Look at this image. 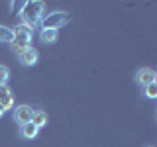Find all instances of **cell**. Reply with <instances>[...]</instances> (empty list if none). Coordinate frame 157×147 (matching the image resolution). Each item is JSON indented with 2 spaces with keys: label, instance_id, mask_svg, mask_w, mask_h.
I'll return each instance as SVG.
<instances>
[{
  "label": "cell",
  "instance_id": "6da1fadb",
  "mask_svg": "<svg viewBox=\"0 0 157 147\" xmlns=\"http://www.w3.org/2000/svg\"><path fill=\"white\" fill-rule=\"evenodd\" d=\"M18 14H20V20H22L20 24H24V26L33 29L41 24L43 16H45L47 12H45V4L43 2H39V0H28V2L22 4V8H20Z\"/></svg>",
  "mask_w": 157,
  "mask_h": 147
},
{
  "label": "cell",
  "instance_id": "7a4b0ae2",
  "mask_svg": "<svg viewBox=\"0 0 157 147\" xmlns=\"http://www.w3.org/2000/svg\"><path fill=\"white\" fill-rule=\"evenodd\" d=\"M12 41H10V47H12V51L20 55L22 51H26V49L32 47V39H33V29L24 26V24H18L16 28H12Z\"/></svg>",
  "mask_w": 157,
  "mask_h": 147
},
{
  "label": "cell",
  "instance_id": "3957f363",
  "mask_svg": "<svg viewBox=\"0 0 157 147\" xmlns=\"http://www.w3.org/2000/svg\"><path fill=\"white\" fill-rule=\"evenodd\" d=\"M69 22H71V14L63 12V10H57V12L45 14L39 26H41V29H57V32H59V28L67 26Z\"/></svg>",
  "mask_w": 157,
  "mask_h": 147
},
{
  "label": "cell",
  "instance_id": "277c9868",
  "mask_svg": "<svg viewBox=\"0 0 157 147\" xmlns=\"http://www.w3.org/2000/svg\"><path fill=\"white\" fill-rule=\"evenodd\" d=\"M136 82L140 86H147L151 82H157V73L149 67H141L140 71L136 73Z\"/></svg>",
  "mask_w": 157,
  "mask_h": 147
},
{
  "label": "cell",
  "instance_id": "5b68a950",
  "mask_svg": "<svg viewBox=\"0 0 157 147\" xmlns=\"http://www.w3.org/2000/svg\"><path fill=\"white\" fill-rule=\"evenodd\" d=\"M32 114H33V108L28 106V104L14 106V120H16L20 126H22V124H28V122H32Z\"/></svg>",
  "mask_w": 157,
  "mask_h": 147
},
{
  "label": "cell",
  "instance_id": "8992f818",
  "mask_svg": "<svg viewBox=\"0 0 157 147\" xmlns=\"http://www.w3.org/2000/svg\"><path fill=\"white\" fill-rule=\"evenodd\" d=\"M14 104H16V98H14V94H12V88H10L8 85L0 86V106L8 112V110L14 108Z\"/></svg>",
  "mask_w": 157,
  "mask_h": 147
},
{
  "label": "cell",
  "instance_id": "52a82bcc",
  "mask_svg": "<svg viewBox=\"0 0 157 147\" xmlns=\"http://www.w3.org/2000/svg\"><path fill=\"white\" fill-rule=\"evenodd\" d=\"M18 59H20V63H22L24 67H33L39 61V53H37L36 47H29V49H26V51L20 53Z\"/></svg>",
  "mask_w": 157,
  "mask_h": 147
},
{
  "label": "cell",
  "instance_id": "ba28073f",
  "mask_svg": "<svg viewBox=\"0 0 157 147\" xmlns=\"http://www.w3.org/2000/svg\"><path fill=\"white\" fill-rule=\"evenodd\" d=\"M20 135L24 137V139H36L39 135V127L33 126L32 122H28V124H22L20 126Z\"/></svg>",
  "mask_w": 157,
  "mask_h": 147
},
{
  "label": "cell",
  "instance_id": "9c48e42d",
  "mask_svg": "<svg viewBox=\"0 0 157 147\" xmlns=\"http://www.w3.org/2000/svg\"><path fill=\"white\" fill-rule=\"evenodd\" d=\"M47 112L45 110H33V114H32V124L33 126H37L39 130H41L43 126H47Z\"/></svg>",
  "mask_w": 157,
  "mask_h": 147
},
{
  "label": "cell",
  "instance_id": "30bf717a",
  "mask_svg": "<svg viewBox=\"0 0 157 147\" xmlns=\"http://www.w3.org/2000/svg\"><path fill=\"white\" fill-rule=\"evenodd\" d=\"M39 37H41V43H45V45H51V43L57 41L59 32H57V29H41V32H39Z\"/></svg>",
  "mask_w": 157,
  "mask_h": 147
},
{
  "label": "cell",
  "instance_id": "8fae6325",
  "mask_svg": "<svg viewBox=\"0 0 157 147\" xmlns=\"http://www.w3.org/2000/svg\"><path fill=\"white\" fill-rule=\"evenodd\" d=\"M14 37L12 33V28H6V26H0V43H10Z\"/></svg>",
  "mask_w": 157,
  "mask_h": 147
},
{
  "label": "cell",
  "instance_id": "7c38bea8",
  "mask_svg": "<svg viewBox=\"0 0 157 147\" xmlns=\"http://www.w3.org/2000/svg\"><path fill=\"white\" fill-rule=\"evenodd\" d=\"M10 81V69L6 65H0V86H6Z\"/></svg>",
  "mask_w": 157,
  "mask_h": 147
},
{
  "label": "cell",
  "instance_id": "4fadbf2b",
  "mask_svg": "<svg viewBox=\"0 0 157 147\" xmlns=\"http://www.w3.org/2000/svg\"><path fill=\"white\" fill-rule=\"evenodd\" d=\"M145 88V96L149 98V100H155L157 98V82H151V85H147V86H144Z\"/></svg>",
  "mask_w": 157,
  "mask_h": 147
},
{
  "label": "cell",
  "instance_id": "5bb4252c",
  "mask_svg": "<svg viewBox=\"0 0 157 147\" xmlns=\"http://www.w3.org/2000/svg\"><path fill=\"white\" fill-rule=\"evenodd\" d=\"M4 114H6V110H4V108H2V106H0V118H2Z\"/></svg>",
  "mask_w": 157,
  "mask_h": 147
},
{
  "label": "cell",
  "instance_id": "9a60e30c",
  "mask_svg": "<svg viewBox=\"0 0 157 147\" xmlns=\"http://www.w3.org/2000/svg\"><path fill=\"white\" fill-rule=\"evenodd\" d=\"M149 147H151V145H149Z\"/></svg>",
  "mask_w": 157,
  "mask_h": 147
}]
</instances>
